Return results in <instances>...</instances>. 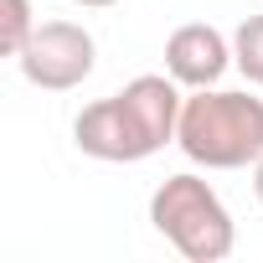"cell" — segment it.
Instances as JSON below:
<instances>
[{
  "label": "cell",
  "mask_w": 263,
  "mask_h": 263,
  "mask_svg": "<svg viewBox=\"0 0 263 263\" xmlns=\"http://www.w3.org/2000/svg\"><path fill=\"white\" fill-rule=\"evenodd\" d=\"M181 83L171 72H140L135 83H124L114 98H98L78 114L72 140L83 155L103 165H135L165 150L181 129Z\"/></svg>",
  "instance_id": "6da1fadb"
},
{
  "label": "cell",
  "mask_w": 263,
  "mask_h": 263,
  "mask_svg": "<svg viewBox=\"0 0 263 263\" xmlns=\"http://www.w3.org/2000/svg\"><path fill=\"white\" fill-rule=\"evenodd\" d=\"M176 145L201 171H242L263 155V98L237 88H191Z\"/></svg>",
  "instance_id": "7a4b0ae2"
},
{
  "label": "cell",
  "mask_w": 263,
  "mask_h": 263,
  "mask_svg": "<svg viewBox=\"0 0 263 263\" xmlns=\"http://www.w3.org/2000/svg\"><path fill=\"white\" fill-rule=\"evenodd\" d=\"M21 72L31 88H47V93H67L78 88L93 62H98V47H93V31L78 26V21H42L31 31V42L21 47Z\"/></svg>",
  "instance_id": "277c9868"
},
{
  "label": "cell",
  "mask_w": 263,
  "mask_h": 263,
  "mask_svg": "<svg viewBox=\"0 0 263 263\" xmlns=\"http://www.w3.org/2000/svg\"><path fill=\"white\" fill-rule=\"evenodd\" d=\"M150 222L155 232L186 258V263H222L237 248V222L227 201L191 171L165 176L150 196Z\"/></svg>",
  "instance_id": "3957f363"
},
{
  "label": "cell",
  "mask_w": 263,
  "mask_h": 263,
  "mask_svg": "<svg viewBox=\"0 0 263 263\" xmlns=\"http://www.w3.org/2000/svg\"><path fill=\"white\" fill-rule=\"evenodd\" d=\"M36 21H31V0H0V52L21 57V47L31 42Z\"/></svg>",
  "instance_id": "52a82bcc"
},
{
  "label": "cell",
  "mask_w": 263,
  "mask_h": 263,
  "mask_svg": "<svg viewBox=\"0 0 263 263\" xmlns=\"http://www.w3.org/2000/svg\"><path fill=\"white\" fill-rule=\"evenodd\" d=\"M253 196L263 201V155H258V165H253Z\"/></svg>",
  "instance_id": "ba28073f"
},
{
  "label": "cell",
  "mask_w": 263,
  "mask_h": 263,
  "mask_svg": "<svg viewBox=\"0 0 263 263\" xmlns=\"http://www.w3.org/2000/svg\"><path fill=\"white\" fill-rule=\"evenodd\" d=\"M232 67L263 88V16H248L237 31H232Z\"/></svg>",
  "instance_id": "8992f818"
},
{
  "label": "cell",
  "mask_w": 263,
  "mask_h": 263,
  "mask_svg": "<svg viewBox=\"0 0 263 263\" xmlns=\"http://www.w3.org/2000/svg\"><path fill=\"white\" fill-rule=\"evenodd\" d=\"M227 67H232V42L217 26L186 21V26L171 31V42H165V72L181 88H217Z\"/></svg>",
  "instance_id": "5b68a950"
},
{
  "label": "cell",
  "mask_w": 263,
  "mask_h": 263,
  "mask_svg": "<svg viewBox=\"0 0 263 263\" xmlns=\"http://www.w3.org/2000/svg\"><path fill=\"white\" fill-rule=\"evenodd\" d=\"M72 6H88V11H103V6H119V0H72Z\"/></svg>",
  "instance_id": "9c48e42d"
}]
</instances>
